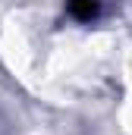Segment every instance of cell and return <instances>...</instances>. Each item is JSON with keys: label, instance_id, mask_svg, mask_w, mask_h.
Instances as JSON below:
<instances>
[{"label": "cell", "instance_id": "6da1fadb", "mask_svg": "<svg viewBox=\"0 0 132 135\" xmlns=\"http://www.w3.org/2000/svg\"><path fill=\"white\" fill-rule=\"evenodd\" d=\"M66 9H69V16L76 22H91V19H98V13H101V0H69Z\"/></svg>", "mask_w": 132, "mask_h": 135}]
</instances>
